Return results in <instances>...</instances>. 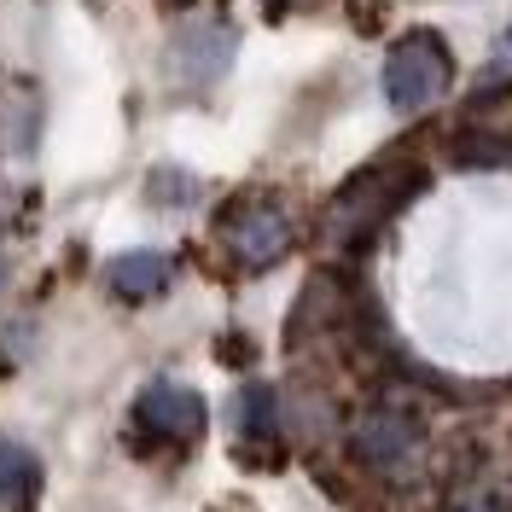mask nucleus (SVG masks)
<instances>
[{
    "label": "nucleus",
    "mask_w": 512,
    "mask_h": 512,
    "mask_svg": "<svg viewBox=\"0 0 512 512\" xmlns=\"http://www.w3.org/2000/svg\"><path fill=\"white\" fill-rule=\"evenodd\" d=\"M350 448L367 460V466L402 478V472H414L419 454H425V419H419L414 408H402V402H373V408L355 414Z\"/></svg>",
    "instance_id": "obj_2"
},
{
    "label": "nucleus",
    "mask_w": 512,
    "mask_h": 512,
    "mask_svg": "<svg viewBox=\"0 0 512 512\" xmlns=\"http://www.w3.org/2000/svg\"><path fill=\"white\" fill-rule=\"evenodd\" d=\"M222 233H227V245H233V256H239V268H251V274L274 268L291 251V216L274 198H239L227 210Z\"/></svg>",
    "instance_id": "obj_3"
},
{
    "label": "nucleus",
    "mask_w": 512,
    "mask_h": 512,
    "mask_svg": "<svg viewBox=\"0 0 512 512\" xmlns=\"http://www.w3.org/2000/svg\"><path fill=\"white\" fill-rule=\"evenodd\" d=\"M268 6H274V12H286V6H303V0H268Z\"/></svg>",
    "instance_id": "obj_11"
},
{
    "label": "nucleus",
    "mask_w": 512,
    "mask_h": 512,
    "mask_svg": "<svg viewBox=\"0 0 512 512\" xmlns=\"http://www.w3.org/2000/svg\"><path fill=\"white\" fill-rule=\"evenodd\" d=\"M233 47H239V35L227 30V24H187V30L175 35V76L181 82H216L227 76V64H233Z\"/></svg>",
    "instance_id": "obj_6"
},
{
    "label": "nucleus",
    "mask_w": 512,
    "mask_h": 512,
    "mask_svg": "<svg viewBox=\"0 0 512 512\" xmlns=\"http://www.w3.org/2000/svg\"><path fill=\"white\" fill-rule=\"evenodd\" d=\"M507 47H512V24H507Z\"/></svg>",
    "instance_id": "obj_12"
},
{
    "label": "nucleus",
    "mask_w": 512,
    "mask_h": 512,
    "mask_svg": "<svg viewBox=\"0 0 512 512\" xmlns=\"http://www.w3.org/2000/svg\"><path fill=\"white\" fill-rule=\"evenodd\" d=\"M134 419L163 437V443H198L204 437V425H210V408H204V396L192 390V384H175V379H158L140 390V402H134Z\"/></svg>",
    "instance_id": "obj_5"
},
{
    "label": "nucleus",
    "mask_w": 512,
    "mask_h": 512,
    "mask_svg": "<svg viewBox=\"0 0 512 512\" xmlns=\"http://www.w3.org/2000/svg\"><path fill=\"white\" fill-rule=\"evenodd\" d=\"M41 501V460L24 443H0V512H35Z\"/></svg>",
    "instance_id": "obj_7"
},
{
    "label": "nucleus",
    "mask_w": 512,
    "mask_h": 512,
    "mask_svg": "<svg viewBox=\"0 0 512 512\" xmlns=\"http://www.w3.org/2000/svg\"><path fill=\"white\" fill-rule=\"evenodd\" d=\"M233 431H239V443H251V448H268L280 437V402H274L268 384H245V390H239V402H233Z\"/></svg>",
    "instance_id": "obj_9"
},
{
    "label": "nucleus",
    "mask_w": 512,
    "mask_h": 512,
    "mask_svg": "<svg viewBox=\"0 0 512 512\" xmlns=\"http://www.w3.org/2000/svg\"><path fill=\"white\" fill-rule=\"evenodd\" d=\"M448 76H454V53H448L443 35H431V30L402 35V41L384 53V99H390V111H402V117L437 105V99L448 94Z\"/></svg>",
    "instance_id": "obj_1"
},
{
    "label": "nucleus",
    "mask_w": 512,
    "mask_h": 512,
    "mask_svg": "<svg viewBox=\"0 0 512 512\" xmlns=\"http://www.w3.org/2000/svg\"><path fill=\"white\" fill-rule=\"evenodd\" d=\"M169 286V256L163 251H123L111 262V291L140 303V297H158Z\"/></svg>",
    "instance_id": "obj_8"
},
{
    "label": "nucleus",
    "mask_w": 512,
    "mask_h": 512,
    "mask_svg": "<svg viewBox=\"0 0 512 512\" xmlns=\"http://www.w3.org/2000/svg\"><path fill=\"white\" fill-rule=\"evenodd\" d=\"M419 175H396V169H367L361 181L344 187V198L332 204V239H361V233H373V227L414 192Z\"/></svg>",
    "instance_id": "obj_4"
},
{
    "label": "nucleus",
    "mask_w": 512,
    "mask_h": 512,
    "mask_svg": "<svg viewBox=\"0 0 512 512\" xmlns=\"http://www.w3.org/2000/svg\"><path fill=\"white\" fill-rule=\"evenodd\" d=\"M454 512H507L501 507V495H489V489H472V495H460Z\"/></svg>",
    "instance_id": "obj_10"
}]
</instances>
